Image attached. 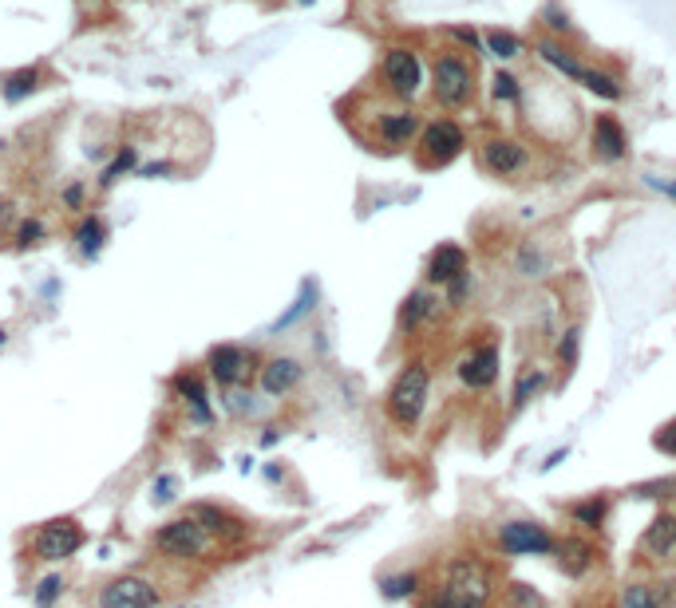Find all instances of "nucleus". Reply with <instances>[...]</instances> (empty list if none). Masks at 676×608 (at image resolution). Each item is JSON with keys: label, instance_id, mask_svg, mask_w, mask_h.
<instances>
[{"label": "nucleus", "instance_id": "nucleus-35", "mask_svg": "<svg viewBox=\"0 0 676 608\" xmlns=\"http://www.w3.org/2000/svg\"><path fill=\"white\" fill-rule=\"evenodd\" d=\"M578 352H582V328H578V324H570V328L558 336V344H554V360L562 364V372H574Z\"/></svg>", "mask_w": 676, "mask_h": 608}, {"label": "nucleus", "instance_id": "nucleus-20", "mask_svg": "<svg viewBox=\"0 0 676 608\" xmlns=\"http://www.w3.org/2000/svg\"><path fill=\"white\" fill-rule=\"evenodd\" d=\"M574 83L586 91V95H593V99H601V103H625V79L617 76V72H609V68H601V64H582V72L574 76Z\"/></svg>", "mask_w": 676, "mask_h": 608}, {"label": "nucleus", "instance_id": "nucleus-7", "mask_svg": "<svg viewBox=\"0 0 676 608\" xmlns=\"http://www.w3.org/2000/svg\"><path fill=\"white\" fill-rule=\"evenodd\" d=\"M427 399H431V368H427V360H408L400 368V376L392 380V387H388L384 407H388L392 423L416 427L423 419V411H427Z\"/></svg>", "mask_w": 676, "mask_h": 608}, {"label": "nucleus", "instance_id": "nucleus-11", "mask_svg": "<svg viewBox=\"0 0 676 608\" xmlns=\"http://www.w3.org/2000/svg\"><path fill=\"white\" fill-rule=\"evenodd\" d=\"M163 605V593L155 581L139 577V573H123V577H111L99 593H95V608H159Z\"/></svg>", "mask_w": 676, "mask_h": 608}, {"label": "nucleus", "instance_id": "nucleus-33", "mask_svg": "<svg viewBox=\"0 0 676 608\" xmlns=\"http://www.w3.org/2000/svg\"><path fill=\"white\" fill-rule=\"evenodd\" d=\"M605 514H609V498H586V502H578V506L570 510L574 526H582V530H601V526H605Z\"/></svg>", "mask_w": 676, "mask_h": 608}, {"label": "nucleus", "instance_id": "nucleus-2", "mask_svg": "<svg viewBox=\"0 0 676 608\" xmlns=\"http://www.w3.org/2000/svg\"><path fill=\"white\" fill-rule=\"evenodd\" d=\"M427 99L443 115H463L479 99V68L475 56L459 48H435L427 56Z\"/></svg>", "mask_w": 676, "mask_h": 608}, {"label": "nucleus", "instance_id": "nucleus-29", "mask_svg": "<svg viewBox=\"0 0 676 608\" xmlns=\"http://www.w3.org/2000/svg\"><path fill=\"white\" fill-rule=\"evenodd\" d=\"M135 170H139V147H119L111 154V162L99 170V190H111L119 178H127Z\"/></svg>", "mask_w": 676, "mask_h": 608}, {"label": "nucleus", "instance_id": "nucleus-14", "mask_svg": "<svg viewBox=\"0 0 676 608\" xmlns=\"http://www.w3.org/2000/svg\"><path fill=\"white\" fill-rule=\"evenodd\" d=\"M530 56H534L546 72L570 79V83H574V76H578V72H582V64H586V56L578 52V44H570V40H554V36H542V32L530 40Z\"/></svg>", "mask_w": 676, "mask_h": 608}, {"label": "nucleus", "instance_id": "nucleus-41", "mask_svg": "<svg viewBox=\"0 0 676 608\" xmlns=\"http://www.w3.org/2000/svg\"><path fill=\"white\" fill-rule=\"evenodd\" d=\"M87 198H91V186L80 182V178H76V182H68V186L60 190V206H64V210H72V214H84Z\"/></svg>", "mask_w": 676, "mask_h": 608}, {"label": "nucleus", "instance_id": "nucleus-3", "mask_svg": "<svg viewBox=\"0 0 676 608\" xmlns=\"http://www.w3.org/2000/svg\"><path fill=\"white\" fill-rule=\"evenodd\" d=\"M368 91L416 107L423 95H427V56H423L412 40H392V44H384L380 56H376L372 79H368Z\"/></svg>", "mask_w": 676, "mask_h": 608}, {"label": "nucleus", "instance_id": "nucleus-23", "mask_svg": "<svg viewBox=\"0 0 676 608\" xmlns=\"http://www.w3.org/2000/svg\"><path fill=\"white\" fill-rule=\"evenodd\" d=\"M186 514L210 533V537H218V541H238V537H246V526H242L230 510L214 506V502H198V506H190Z\"/></svg>", "mask_w": 676, "mask_h": 608}, {"label": "nucleus", "instance_id": "nucleus-1", "mask_svg": "<svg viewBox=\"0 0 676 608\" xmlns=\"http://www.w3.org/2000/svg\"><path fill=\"white\" fill-rule=\"evenodd\" d=\"M348 119L356 123V135L380 154L412 151L416 139H420V127H423L420 107L384 99V95H376V91H364L360 111H352Z\"/></svg>", "mask_w": 676, "mask_h": 608}, {"label": "nucleus", "instance_id": "nucleus-26", "mask_svg": "<svg viewBox=\"0 0 676 608\" xmlns=\"http://www.w3.org/2000/svg\"><path fill=\"white\" fill-rule=\"evenodd\" d=\"M554 557H558V569H562L566 577H582V573H590L597 553H593V545H586L582 537H566V541L554 545Z\"/></svg>", "mask_w": 676, "mask_h": 608}, {"label": "nucleus", "instance_id": "nucleus-13", "mask_svg": "<svg viewBox=\"0 0 676 608\" xmlns=\"http://www.w3.org/2000/svg\"><path fill=\"white\" fill-rule=\"evenodd\" d=\"M503 372V360H499V348L495 344H475L459 364H455V376L467 391H491L499 383Z\"/></svg>", "mask_w": 676, "mask_h": 608}, {"label": "nucleus", "instance_id": "nucleus-36", "mask_svg": "<svg viewBox=\"0 0 676 608\" xmlns=\"http://www.w3.org/2000/svg\"><path fill=\"white\" fill-rule=\"evenodd\" d=\"M617 608H665L657 585H625L621 597H617Z\"/></svg>", "mask_w": 676, "mask_h": 608}, {"label": "nucleus", "instance_id": "nucleus-34", "mask_svg": "<svg viewBox=\"0 0 676 608\" xmlns=\"http://www.w3.org/2000/svg\"><path fill=\"white\" fill-rule=\"evenodd\" d=\"M514 269H518L522 277H546L550 261H546V253H542L534 241H526V245H518V253H514Z\"/></svg>", "mask_w": 676, "mask_h": 608}, {"label": "nucleus", "instance_id": "nucleus-32", "mask_svg": "<svg viewBox=\"0 0 676 608\" xmlns=\"http://www.w3.org/2000/svg\"><path fill=\"white\" fill-rule=\"evenodd\" d=\"M317 308V281H301V293H297V301H293V308L273 324V332H285V328H293L301 316H309Z\"/></svg>", "mask_w": 676, "mask_h": 608}, {"label": "nucleus", "instance_id": "nucleus-21", "mask_svg": "<svg viewBox=\"0 0 676 608\" xmlns=\"http://www.w3.org/2000/svg\"><path fill=\"white\" fill-rule=\"evenodd\" d=\"M439 308H443V301L431 293V289H412L408 297H404V304H400V328L404 332H423V328H431L435 320H439Z\"/></svg>", "mask_w": 676, "mask_h": 608}, {"label": "nucleus", "instance_id": "nucleus-40", "mask_svg": "<svg viewBox=\"0 0 676 608\" xmlns=\"http://www.w3.org/2000/svg\"><path fill=\"white\" fill-rule=\"evenodd\" d=\"M226 411L230 415H238V419H246V415H257V395L254 391H246V387H226Z\"/></svg>", "mask_w": 676, "mask_h": 608}, {"label": "nucleus", "instance_id": "nucleus-8", "mask_svg": "<svg viewBox=\"0 0 676 608\" xmlns=\"http://www.w3.org/2000/svg\"><path fill=\"white\" fill-rule=\"evenodd\" d=\"M586 147H590L593 162H601V166H621V162H629V154H633V139H629L621 115L597 111L590 119V139H586Z\"/></svg>", "mask_w": 676, "mask_h": 608}, {"label": "nucleus", "instance_id": "nucleus-16", "mask_svg": "<svg viewBox=\"0 0 676 608\" xmlns=\"http://www.w3.org/2000/svg\"><path fill=\"white\" fill-rule=\"evenodd\" d=\"M554 537L542 530L538 522H507L499 526V549L510 557H538V553H554Z\"/></svg>", "mask_w": 676, "mask_h": 608}, {"label": "nucleus", "instance_id": "nucleus-42", "mask_svg": "<svg viewBox=\"0 0 676 608\" xmlns=\"http://www.w3.org/2000/svg\"><path fill=\"white\" fill-rule=\"evenodd\" d=\"M471 289H475V277H471V269L467 273H459L451 285H447V308H463L467 304V297H471Z\"/></svg>", "mask_w": 676, "mask_h": 608}, {"label": "nucleus", "instance_id": "nucleus-25", "mask_svg": "<svg viewBox=\"0 0 676 608\" xmlns=\"http://www.w3.org/2000/svg\"><path fill=\"white\" fill-rule=\"evenodd\" d=\"M40 87H44V68H36V64L32 68H16V72H8V76L0 79V99L16 107L28 95H36Z\"/></svg>", "mask_w": 676, "mask_h": 608}, {"label": "nucleus", "instance_id": "nucleus-47", "mask_svg": "<svg viewBox=\"0 0 676 608\" xmlns=\"http://www.w3.org/2000/svg\"><path fill=\"white\" fill-rule=\"evenodd\" d=\"M163 174H174V162H147V166H139V178H163Z\"/></svg>", "mask_w": 676, "mask_h": 608}, {"label": "nucleus", "instance_id": "nucleus-44", "mask_svg": "<svg viewBox=\"0 0 676 608\" xmlns=\"http://www.w3.org/2000/svg\"><path fill=\"white\" fill-rule=\"evenodd\" d=\"M151 498H155V502H170V498H174V474H159V478H155Z\"/></svg>", "mask_w": 676, "mask_h": 608}, {"label": "nucleus", "instance_id": "nucleus-49", "mask_svg": "<svg viewBox=\"0 0 676 608\" xmlns=\"http://www.w3.org/2000/svg\"><path fill=\"white\" fill-rule=\"evenodd\" d=\"M562 458H566V451H558V455H550V458H546V462H542V470H550V466H558Z\"/></svg>", "mask_w": 676, "mask_h": 608}, {"label": "nucleus", "instance_id": "nucleus-17", "mask_svg": "<svg viewBox=\"0 0 676 608\" xmlns=\"http://www.w3.org/2000/svg\"><path fill=\"white\" fill-rule=\"evenodd\" d=\"M206 380H210V376H202L198 368H182V372L170 380L174 399H182V403H186V411H190V419H194L198 427H210V423H214V407H210Z\"/></svg>", "mask_w": 676, "mask_h": 608}, {"label": "nucleus", "instance_id": "nucleus-37", "mask_svg": "<svg viewBox=\"0 0 676 608\" xmlns=\"http://www.w3.org/2000/svg\"><path fill=\"white\" fill-rule=\"evenodd\" d=\"M48 237V226H44V218H36V214H28V218H20L16 229H12V241H16V249H32V245H40Z\"/></svg>", "mask_w": 676, "mask_h": 608}, {"label": "nucleus", "instance_id": "nucleus-50", "mask_svg": "<svg viewBox=\"0 0 676 608\" xmlns=\"http://www.w3.org/2000/svg\"><path fill=\"white\" fill-rule=\"evenodd\" d=\"M76 4H80V8H99L103 0H76Z\"/></svg>", "mask_w": 676, "mask_h": 608}, {"label": "nucleus", "instance_id": "nucleus-4", "mask_svg": "<svg viewBox=\"0 0 676 608\" xmlns=\"http://www.w3.org/2000/svg\"><path fill=\"white\" fill-rule=\"evenodd\" d=\"M491 593V569L479 557H455L447 561L443 581L427 593L423 608H487Z\"/></svg>", "mask_w": 676, "mask_h": 608}, {"label": "nucleus", "instance_id": "nucleus-38", "mask_svg": "<svg viewBox=\"0 0 676 608\" xmlns=\"http://www.w3.org/2000/svg\"><path fill=\"white\" fill-rule=\"evenodd\" d=\"M64 589H68V581H64L60 573H52V577H44V581L36 585L32 601H36V608H56L60 605V597H64Z\"/></svg>", "mask_w": 676, "mask_h": 608}, {"label": "nucleus", "instance_id": "nucleus-52", "mask_svg": "<svg viewBox=\"0 0 676 608\" xmlns=\"http://www.w3.org/2000/svg\"><path fill=\"white\" fill-rule=\"evenodd\" d=\"M297 4H313V0H297Z\"/></svg>", "mask_w": 676, "mask_h": 608}, {"label": "nucleus", "instance_id": "nucleus-45", "mask_svg": "<svg viewBox=\"0 0 676 608\" xmlns=\"http://www.w3.org/2000/svg\"><path fill=\"white\" fill-rule=\"evenodd\" d=\"M645 186H649V190H657V194H665V198H673V202H676V178H657V174H645Z\"/></svg>", "mask_w": 676, "mask_h": 608}, {"label": "nucleus", "instance_id": "nucleus-27", "mask_svg": "<svg viewBox=\"0 0 676 608\" xmlns=\"http://www.w3.org/2000/svg\"><path fill=\"white\" fill-rule=\"evenodd\" d=\"M538 32L542 36H554V40H578V28H574V20H570V12L558 4V0H550L542 12H538Z\"/></svg>", "mask_w": 676, "mask_h": 608}, {"label": "nucleus", "instance_id": "nucleus-10", "mask_svg": "<svg viewBox=\"0 0 676 608\" xmlns=\"http://www.w3.org/2000/svg\"><path fill=\"white\" fill-rule=\"evenodd\" d=\"M210 541H214V537L202 530L190 514H186V518H174V522L155 530V549H159L163 557H170V561H198V557L210 549Z\"/></svg>", "mask_w": 676, "mask_h": 608}, {"label": "nucleus", "instance_id": "nucleus-39", "mask_svg": "<svg viewBox=\"0 0 676 608\" xmlns=\"http://www.w3.org/2000/svg\"><path fill=\"white\" fill-rule=\"evenodd\" d=\"M416 589H420V573H400V577H388V581L380 585L384 601H404V597H412Z\"/></svg>", "mask_w": 676, "mask_h": 608}, {"label": "nucleus", "instance_id": "nucleus-12", "mask_svg": "<svg viewBox=\"0 0 676 608\" xmlns=\"http://www.w3.org/2000/svg\"><path fill=\"white\" fill-rule=\"evenodd\" d=\"M87 533L76 518H56V522H44L36 541H32V553L36 561H68L84 549Z\"/></svg>", "mask_w": 676, "mask_h": 608}, {"label": "nucleus", "instance_id": "nucleus-28", "mask_svg": "<svg viewBox=\"0 0 676 608\" xmlns=\"http://www.w3.org/2000/svg\"><path fill=\"white\" fill-rule=\"evenodd\" d=\"M72 237H76V249H80L84 257H95V253L107 245V222H103V214H80Z\"/></svg>", "mask_w": 676, "mask_h": 608}, {"label": "nucleus", "instance_id": "nucleus-46", "mask_svg": "<svg viewBox=\"0 0 676 608\" xmlns=\"http://www.w3.org/2000/svg\"><path fill=\"white\" fill-rule=\"evenodd\" d=\"M510 601H514V605H530V608L542 605V601L530 593V585H510Z\"/></svg>", "mask_w": 676, "mask_h": 608}, {"label": "nucleus", "instance_id": "nucleus-30", "mask_svg": "<svg viewBox=\"0 0 676 608\" xmlns=\"http://www.w3.org/2000/svg\"><path fill=\"white\" fill-rule=\"evenodd\" d=\"M443 44L459 48L467 56H483V28H475V24H447L443 28Z\"/></svg>", "mask_w": 676, "mask_h": 608}, {"label": "nucleus", "instance_id": "nucleus-5", "mask_svg": "<svg viewBox=\"0 0 676 608\" xmlns=\"http://www.w3.org/2000/svg\"><path fill=\"white\" fill-rule=\"evenodd\" d=\"M475 143H471V131H467V123L459 119V115H427L420 127V139H416V162H420L423 170H443V166H451V162H459L463 154L471 151Z\"/></svg>", "mask_w": 676, "mask_h": 608}, {"label": "nucleus", "instance_id": "nucleus-24", "mask_svg": "<svg viewBox=\"0 0 676 608\" xmlns=\"http://www.w3.org/2000/svg\"><path fill=\"white\" fill-rule=\"evenodd\" d=\"M641 553H649V557H657V561L673 557L676 553V514H657V518H653V526H649L645 537H641Z\"/></svg>", "mask_w": 676, "mask_h": 608}, {"label": "nucleus", "instance_id": "nucleus-15", "mask_svg": "<svg viewBox=\"0 0 676 608\" xmlns=\"http://www.w3.org/2000/svg\"><path fill=\"white\" fill-rule=\"evenodd\" d=\"M459 273H467V249L459 241H439L423 261V285L427 289H447Z\"/></svg>", "mask_w": 676, "mask_h": 608}, {"label": "nucleus", "instance_id": "nucleus-9", "mask_svg": "<svg viewBox=\"0 0 676 608\" xmlns=\"http://www.w3.org/2000/svg\"><path fill=\"white\" fill-rule=\"evenodd\" d=\"M261 360L242 344H214L206 352V376L218 387H246L257 376Z\"/></svg>", "mask_w": 676, "mask_h": 608}, {"label": "nucleus", "instance_id": "nucleus-18", "mask_svg": "<svg viewBox=\"0 0 676 608\" xmlns=\"http://www.w3.org/2000/svg\"><path fill=\"white\" fill-rule=\"evenodd\" d=\"M301 380H305V368H301L297 356H269V360H261V368H257V387H261V395H269V399H285L289 391H297Z\"/></svg>", "mask_w": 676, "mask_h": 608}, {"label": "nucleus", "instance_id": "nucleus-19", "mask_svg": "<svg viewBox=\"0 0 676 608\" xmlns=\"http://www.w3.org/2000/svg\"><path fill=\"white\" fill-rule=\"evenodd\" d=\"M483 56H491L503 68H514V64H522L530 56V36L503 28V24H487L483 28Z\"/></svg>", "mask_w": 676, "mask_h": 608}, {"label": "nucleus", "instance_id": "nucleus-51", "mask_svg": "<svg viewBox=\"0 0 676 608\" xmlns=\"http://www.w3.org/2000/svg\"><path fill=\"white\" fill-rule=\"evenodd\" d=\"M0 344H4V328H0Z\"/></svg>", "mask_w": 676, "mask_h": 608}, {"label": "nucleus", "instance_id": "nucleus-22", "mask_svg": "<svg viewBox=\"0 0 676 608\" xmlns=\"http://www.w3.org/2000/svg\"><path fill=\"white\" fill-rule=\"evenodd\" d=\"M487 95H491L495 107H510V111H526V99H530L526 79L518 76L514 68H503V64L487 79Z\"/></svg>", "mask_w": 676, "mask_h": 608}, {"label": "nucleus", "instance_id": "nucleus-6", "mask_svg": "<svg viewBox=\"0 0 676 608\" xmlns=\"http://www.w3.org/2000/svg\"><path fill=\"white\" fill-rule=\"evenodd\" d=\"M475 162L483 174L499 178V182H518L534 170V147L518 135H507V131H491L475 143Z\"/></svg>", "mask_w": 676, "mask_h": 608}, {"label": "nucleus", "instance_id": "nucleus-48", "mask_svg": "<svg viewBox=\"0 0 676 608\" xmlns=\"http://www.w3.org/2000/svg\"><path fill=\"white\" fill-rule=\"evenodd\" d=\"M261 443H265V447H273V443H277V427H269V431L261 435Z\"/></svg>", "mask_w": 676, "mask_h": 608}, {"label": "nucleus", "instance_id": "nucleus-31", "mask_svg": "<svg viewBox=\"0 0 676 608\" xmlns=\"http://www.w3.org/2000/svg\"><path fill=\"white\" fill-rule=\"evenodd\" d=\"M546 387V372L542 368H526L518 380H514V391H510V411H522L538 391Z\"/></svg>", "mask_w": 676, "mask_h": 608}, {"label": "nucleus", "instance_id": "nucleus-43", "mask_svg": "<svg viewBox=\"0 0 676 608\" xmlns=\"http://www.w3.org/2000/svg\"><path fill=\"white\" fill-rule=\"evenodd\" d=\"M653 443H657V451H665V455L676 458V419L669 423V427H661V431H657V439H653Z\"/></svg>", "mask_w": 676, "mask_h": 608}]
</instances>
